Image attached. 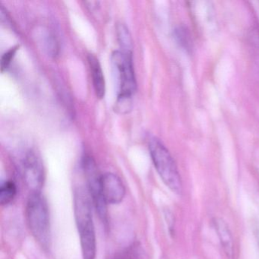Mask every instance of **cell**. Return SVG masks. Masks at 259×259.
<instances>
[{"instance_id":"3957f363","label":"cell","mask_w":259,"mask_h":259,"mask_svg":"<svg viewBox=\"0 0 259 259\" xmlns=\"http://www.w3.org/2000/svg\"><path fill=\"white\" fill-rule=\"evenodd\" d=\"M151 160L164 184L177 195L183 192V183L177 163L167 148L155 138L148 144Z\"/></svg>"},{"instance_id":"5b68a950","label":"cell","mask_w":259,"mask_h":259,"mask_svg":"<svg viewBox=\"0 0 259 259\" xmlns=\"http://www.w3.org/2000/svg\"><path fill=\"white\" fill-rule=\"evenodd\" d=\"M83 169L87 182L89 196L93 201L95 210L103 222H107V204L104 198L101 184V177L96 162L93 157L86 155L83 159Z\"/></svg>"},{"instance_id":"6da1fadb","label":"cell","mask_w":259,"mask_h":259,"mask_svg":"<svg viewBox=\"0 0 259 259\" xmlns=\"http://www.w3.org/2000/svg\"><path fill=\"white\" fill-rule=\"evenodd\" d=\"M74 213L80 236L83 259L96 258V233L89 195L82 188L74 192Z\"/></svg>"},{"instance_id":"277c9868","label":"cell","mask_w":259,"mask_h":259,"mask_svg":"<svg viewBox=\"0 0 259 259\" xmlns=\"http://www.w3.org/2000/svg\"><path fill=\"white\" fill-rule=\"evenodd\" d=\"M111 64L117 86V98L133 99L137 87L133 54H125L121 51H115L112 54Z\"/></svg>"},{"instance_id":"4fadbf2b","label":"cell","mask_w":259,"mask_h":259,"mask_svg":"<svg viewBox=\"0 0 259 259\" xmlns=\"http://www.w3.org/2000/svg\"><path fill=\"white\" fill-rule=\"evenodd\" d=\"M176 37L180 45L186 51H191L192 48L190 33L184 27H179L175 31Z\"/></svg>"},{"instance_id":"7c38bea8","label":"cell","mask_w":259,"mask_h":259,"mask_svg":"<svg viewBox=\"0 0 259 259\" xmlns=\"http://www.w3.org/2000/svg\"><path fill=\"white\" fill-rule=\"evenodd\" d=\"M17 195L16 183L11 180L6 181L0 187V203L2 205L10 204Z\"/></svg>"},{"instance_id":"7a4b0ae2","label":"cell","mask_w":259,"mask_h":259,"mask_svg":"<svg viewBox=\"0 0 259 259\" xmlns=\"http://www.w3.org/2000/svg\"><path fill=\"white\" fill-rule=\"evenodd\" d=\"M25 215L31 234L40 246L48 249L51 242L49 207L40 192H31L27 201Z\"/></svg>"},{"instance_id":"52a82bcc","label":"cell","mask_w":259,"mask_h":259,"mask_svg":"<svg viewBox=\"0 0 259 259\" xmlns=\"http://www.w3.org/2000/svg\"><path fill=\"white\" fill-rule=\"evenodd\" d=\"M103 195L107 204L122 202L125 195V188L121 179L116 174L107 172L101 177Z\"/></svg>"},{"instance_id":"9c48e42d","label":"cell","mask_w":259,"mask_h":259,"mask_svg":"<svg viewBox=\"0 0 259 259\" xmlns=\"http://www.w3.org/2000/svg\"><path fill=\"white\" fill-rule=\"evenodd\" d=\"M213 225L226 255L229 259H233L234 246H233V238L230 227L221 218H214Z\"/></svg>"},{"instance_id":"ba28073f","label":"cell","mask_w":259,"mask_h":259,"mask_svg":"<svg viewBox=\"0 0 259 259\" xmlns=\"http://www.w3.org/2000/svg\"><path fill=\"white\" fill-rule=\"evenodd\" d=\"M88 61H89V67L92 73L95 95L97 98L103 99L105 96L106 83L101 63L98 59L93 54H89L88 56Z\"/></svg>"},{"instance_id":"8992f818","label":"cell","mask_w":259,"mask_h":259,"mask_svg":"<svg viewBox=\"0 0 259 259\" xmlns=\"http://www.w3.org/2000/svg\"><path fill=\"white\" fill-rule=\"evenodd\" d=\"M19 166L24 181L31 192H40L45 184V171L40 156L28 150L22 155Z\"/></svg>"},{"instance_id":"8fae6325","label":"cell","mask_w":259,"mask_h":259,"mask_svg":"<svg viewBox=\"0 0 259 259\" xmlns=\"http://www.w3.org/2000/svg\"><path fill=\"white\" fill-rule=\"evenodd\" d=\"M116 35L121 51L125 54H133V39L130 31L124 24H118L116 26Z\"/></svg>"},{"instance_id":"2e32d148","label":"cell","mask_w":259,"mask_h":259,"mask_svg":"<svg viewBox=\"0 0 259 259\" xmlns=\"http://www.w3.org/2000/svg\"><path fill=\"white\" fill-rule=\"evenodd\" d=\"M254 234H255L256 239H257V244L259 247V228H256L254 230Z\"/></svg>"},{"instance_id":"30bf717a","label":"cell","mask_w":259,"mask_h":259,"mask_svg":"<svg viewBox=\"0 0 259 259\" xmlns=\"http://www.w3.org/2000/svg\"><path fill=\"white\" fill-rule=\"evenodd\" d=\"M36 37L40 46L49 57H56L58 55L60 45L57 37L52 31L48 28H41L37 30Z\"/></svg>"},{"instance_id":"5bb4252c","label":"cell","mask_w":259,"mask_h":259,"mask_svg":"<svg viewBox=\"0 0 259 259\" xmlns=\"http://www.w3.org/2000/svg\"><path fill=\"white\" fill-rule=\"evenodd\" d=\"M19 45H16V46L10 48L8 51L5 53L4 55L2 56L1 58V72H4L6 70L9 69L10 65H11L12 61L14 59L15 56H16V53L19 50Z\"/></svg>"},{"instance_id":"9a60e30c","label":"cell","mask_w":259,"mask_h":259,"mask_svg":"<svg viewBox=\"0 0 259 259\" xmlns=\"http://www.w3.org/2000/svg\"><path fill=\"white\" fill-rule=\"evenodd\" d=\"M99 2H86L85 4L87 5L88 8L90 9L91 11H93L95 10H98Z\"/></svg>"}]
</instances>
